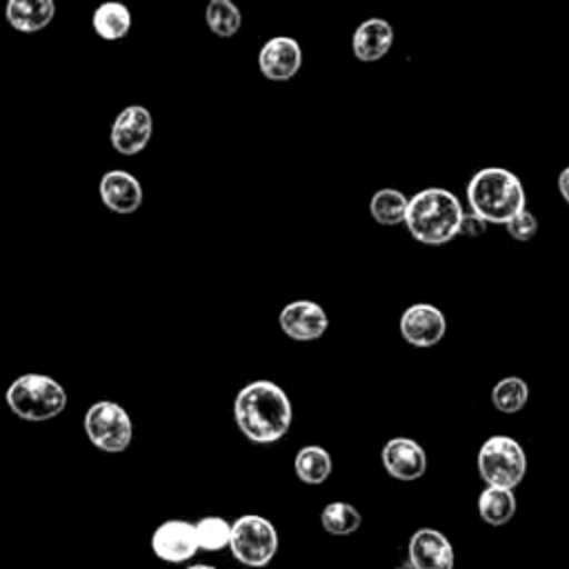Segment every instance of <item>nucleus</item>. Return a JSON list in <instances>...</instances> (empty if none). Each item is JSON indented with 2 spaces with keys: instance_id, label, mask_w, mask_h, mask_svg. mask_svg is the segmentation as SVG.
I'll use <instances>...</instances> for the list:
<instances>
[{
  "instance_id": "f257e3e1",
  "label": "nucleus",
  "mask_w": 569,
  "mask_h": 569,
  "mask_svg": "<svg viewBox=\"0 0 569 569\" xmlns=\"http://www.w3.org/2000/svg\"><path fill=\"white\" fill-rule=\"evenodd\" d=\"M233 418L247 440L269 445L287 436L293 420V407L284 389L276 382L251 380L236 393Z\"/></svg>"
},
{
  "instance_id": "f03ea898",
  "label": "nucleus",
  "mask_w": 569,
  "mask_h": 569,
  "mask_svg": "<svg viewBox=\"0 0 569 569\" xmlns=\"http://www.w3.org/2000/svg\"><path fill=\"white\" fill-rule=\"evenodd\" d=\"M462 213V204L451 191L427 187L409 198L405 224L413 240L436 247L447 244L458 236Z\"/></svg>"
},
{
  "instance_id": "7ed1b4c3",
  "label": "nucleus",
  "mask_w": 569,
  "mask_h": 569,
  "mask_svg": "<svg viewBox=\"0 0 569 569\" xmlns=\"http://www.w3.org/2000/svg\"><path fill=\"white\" fill-rule=\"evenodd\" d=\"M467 202L482 220L505 224L527 207V193L513 171L505 167H485L469 178Z\"/></svg>"
},
{
  "instance_id": "20e7f679",
  "label": "nucleus",
  "mask_w": 569,
  "mask_h": 569,
  "mask_svg": "<svg viewBox=\"0 0 569 569\" xmlns=\"http://www.w3.org/2000/svg\"><path fill=\"white\" fill-rule=\"evenodd\" d=\"M9 409L27 422H44L60 416L67 407V391L62 385L44 373L18 376L7 393Z\"/></svg>"
},
{
  "instance_id": "39448f33",
  "label": "nucleus",
  "mask_w": 569,
  "mask_h": 569,
  "mask_svg": "<svg viewBox=\"0 0 569 569\" xmlns=\"http://www.w3.org/2000/svg\"><path fill=\"white\" fill-rule=\"evenodd\" d=\"M478 471L485 485L513 489L527 473V453L511 436H491L478 449Z\"/></svg>"
},
{
  "instance_id": "423d86ee",
  "label": "nucleus",
  "mask_w": 569,
  "mask_h": 569,
  "mask_svg": "<svg viewBox=\"0 0 569 569\" xmlns=\"http://www.w3.org/2000/svg\"><path fill=\"white\" fill-rule=\"evenodd\" d=\"M278 531L271 520L258 513H247L231 522L229 549L244 567H267L278 553Z\"/></svg>"
},
{
  "instance_id": "0eeeda50",
  "label": "nucleus",
  "mask_w": 569,
  "mask_h": 569,
  "mask_svg": "<svg viewBox=\"0 0 569 569\" xmlns=\"http://www.w3.org/2000/svg\"><path fill=\"white\" fill-rule=\"evenodd\" d=\"M84 433L104 453H120L131 445L133 425L127 409L113 400H98L84 413Z\"/></svg>"
},
{
  "instance_id": "6e6552de",
  "label": "nucleus",
  "mask_w": 569,
  "mask_h": 569,
  "mask_svg": "<svg viewBox=\"0 0 569 569\" xmlns=\"http://www.w3.org/2000/svg\"><path fill=\"white\" fill-rule=\"evenodd\" d=\"M447 331L445 313L429 302L409 305L400 316V336L418 349L436 347Z\"/></svg>"
},
{
  "instance_id": "1a4fd4ad",
  "label": "nucleus",
  "mask_w": 569,
  "mask_h": 569,
  "mask_svg": "<svg viewBox=\"0 0 569 569\" xmlns=\"http://www.w3.org/2000/svg\"><path fill=\"white\" fill-rule=\"evenodd\" d=\"M153 133V118L147 107L142 104H129L124 107L113 124H111V147L122 156H136L140 153Z\"/></svg>"
},
{
  "instance_id": "9d476101",
  "label": "nucleus",
  "mask_w": 569,
  "mask_h": 569,
  "mask_svg": "<svg viewBox=\"0 0 569 569\" xmlns=\"http://www.w3.org/2000/svg\"><path fill=\"white\" fill-rule=\"evenodd\" d=\"M151 549L160 560L169 565H180L191 560L198 551L196 525L178 518L164 520L160 527H156L151 536Z\"/></svg>"
},
{
  "instance_id": "9b49d317",
  "label": "nucleus",
  "mask_w": 569,
  "mask_h": 569,
  "mask_svg": "<svg viewBox=\"0 0 569 569\" xmlns=\"http://www.w3.org/2000/svg\"><path fill=\"white\" fill-rule=\"evenodd\" d=\"M302 67L300 42L291 36H273L258 51V69L267 80L284 82Z\"/></svg>"
},
{
  "instance_id": "f8f14e48",
  "label": "nucleus",
  "mask_w": 569,
  "mask_h": 569,
  "mask_svg": "<svg viewBox=\"0 0 569 569\" xmlns=\"http://www.w3.org/2000/svg\"><path fill=\"white\" fill-rule=\"evenodd\" d=\"M280 329L300 342L318 340L329 329L327 311L313 300H293L282 307L278 316Z\"/></svg>"
},
{
  "instance_id": "ddd939ff",
  "label": "nucleus",
  "mask_w": 569,
  "mask_h": 569,
  "mask_svg": "<svg viewBox=\"0 0 569 569\" xmlns=\"http://www.w3.org/2000/svg\"><path fill=\"white\" fill-rule=\"evenodd\" d=\"M385 471L396 480H418L427 471V453L413 438L396 436L385 442L380 451Z\"/></svg>"
},
{
  "instance_id": "4468645a",
  "label": "nucleus",
  "mask_w": 569,
  "mask_h": 569,
  "mask_svg": "<svg viewBox=\"0 0 569 569\" xmlns=\"http://www.w3.org/2000/svg\"><path fill=\"white\" fill-rule=\"evenodd\" d=\"M407 553L411 569H453L456 562L449 538L431 527H422L411 533Z\"/></svg>"
},
{
  "instance_id": "2eb2a0df",
  "label": "nucleus",
  "mask_w": 569,
  "mask_h": 569,
  "mask_svg": "<svg viewBox=\"0 0 569 569\" xmlns=\"http://www.w3.org/2000/svg\"><path fill=\"white\" fill-rule=\"evenodd\" d=\"M100 200L113 213H133L142 204V184L129 171L113 169L100 178Z\"/></svg>"
},
{
  "instance_id": "dca6fc26",
  "label": "nucleus",
  "mask_w": 569,
  "mask_h": 569,
  "mask_svg": "<svg viewBox=\"0 0 569 569\" xmlns=\"http://www.w3.org/2000/svg\"><path fill=\"white\" fill-rule=\"evenodd\" d=\"M393 44V27L382 18H367L351 38V51L360 62H376L389 53Z\"/></svg>"
},
{
  "instance_id": "f3484780",
  "label": "nucleus",
  "mask_w": 569,
  "mask_h": 569,
  "mask_svg": "<svg viewBox=\"0 0 569 569\" xmlns=\"http://www.w3.org/2000/svg\"><path fill=\"white\" fill-rule=\"evenodd\" d=\"M56 16L53 0H7L4 18L7 22L22 33H36L51 24Z\"/></svg>"
},
{
  "instance_id": "a211bd4d",
  "label": "nucleus",
  "mask_w": 569,
  "mask_h": 569,
  "mask_svg": "<svg viewBox=\"0 0 569 569\" xmlns=\"http://www.w3.org/2000/svg\"><path fill=\"white\" fill-rule=\"evenodd\" d=\"M91 24L98 38L107 42L122 40L131 29V11L118 0H107L93 9Z\"/></svg>"
},
{
  "instance_id": "6ab92c4d",
  "label": "nucleus",
  "mask_w": 569,
  "mask_h": 569,
  "mask_svg": "<svg viewBox=\"0 0 569 569\" xmlns=\"http://www.w3.org/2000/svg\"><path fill=\"white\" fill-rule=\"evenodd\" d=\"M478 513L489 527L507 525L516 513V496L505 487H489L478 496Z\"/></svg>"
},
{
  "instance_id": "aec40b11",
  "label": "nucleus",
  "mask_w": 569,
  "mask_h": 569,
  "mask_svg": "<svg viewBox=\"0 0 569 569\" xmlns=\"http://www.w3.org/2000/svg\"><path fill=\"white\" fill-rule=\"evenodd\" d=\"M293 469L296 476L307 482V485H322L333 469L331 456L325 447L320 445H305L298 449L296 458H293Z\"/></svg>"
},
{
  "instance_id": "412c9836",
  "label": "nucleus",
  "mask_w": 569,
  "mask_h": 569,
  "mask_svg": "<svg viewBox=\"0 0 569 569\" xmlns=\"http://www.w3.org/2000/svg\"><path fill=\"white\" fill-rule=\"evenodd\" d=\"M407 202H409V198H407L402 191L391 189V187H385V189H378V191L371 196L369 211H371V218H373L378 224L396 227V224L405 222Z\"/></svg>"
},
{
  "instance_id": "4be33fe9",
  "label": "nucleus",
  "mask_w": 569,
  "mask_h": 569,
  "mask_svg": "<svg viewBox=\"0 0 569 569\" xmlns=\"http://www.w3.org/2000/svg\"><path fill=\"white\" fill-rule=\"evenodd\" d=\"M360 522H362L360 511L351 502H345V500L329 502L320 511V525L331 536H349L360 529Z\"/></svg>"
},
{
  "instance_id": "5701e85b",
  "label": "nucleus",
  "mask_w": 569,
  "mask_h": 569,
  "mask_svg": "<svg viewBox=\"0 0 569 569\" xmlns=\"http://www.w3.org/2000/svg\"><path fill=\"white\" fill-rule=\"evenodd\" d=\"M204 20L211 33L218 38H233L242 27V13L231 0H209Z\"/></svg>"
},
{
  "instance_id": "b1692460",
  "label": "nucleus",
  "mask_w": 569,
  "mask_h": 569,
  "mask_svg": "<svg viewBox=\"0 0 569 569\" xmlns=\"http://www.w3.org/2000/svg\"><path fill=\"white\" fill-rule=\"evenodd\" d=\"M529 400V385L520 376L500 378L491 389V402L502 413H518Z\"/></svg>"
},
{
  "instance_id": "393cba45",
  "label": "nucleus",
  "mask_w": 569,
  "mask_h": 569,
  "mask_svg": "<svg viewBox=\"0 0 569 569\" xmlns=\"http://www.w3.org/2000/svg\"><path fill=\"white\" fill-rule=\"evenodd\" d=\"M196 538H198V549L220 551L229 547L231 522H227L220 516H204L196 522Z\"/></svg>"
},
{
  "instance_id": "a878e982",
  "label": "nucleus",
  "mask_w": 569,
  "mask_h": 569,
  "mask_svg": "<svg viewBox=\"0 0 569 569\" xmlns=\"http://www.w3.org/2000/svg\"><path fill=\"white\" fill-rule=\"evenodd\" d=\"M505 227H507V233L518 242H527L538 233V220L527 207L522 211H518L513 218H509L505 222Z\"/></svg>"
},
{
  "instance_id": "bb28decb",
  "label": "nucleus",
  "mask_w": 569,
  "mask_h": 569,
  "mask_svg": "<svg viewBox=\"0 0 569 569\" xmlns=\"http://www.w3.org/2000/svg\"><path fill=\"white\" fill-rule=\"evenodd\" d=\"M487 220H482L478 213L469 211V213H462L460 218V227H458V233L460 236H469V238H478L487 231Z\"/></svg>"
},
{
  "instance_id": "cd10ccee",
  "label": "nucleus",
  "mask_w": 569,
  "mask_h": 569,
  "mask_svg": "<svg viewBox=\"0 0 569 569\" xmlns=\"http://www.w3.org/2000/svg\"><path fill=\"white\" fill-rule=\"evenodd\" d=\"M558 191H560V196L565 198V202L569 204V164L560 171V176H558Z\"/></svg>"
},
{
  "instance_id": "c85d7f7f",
  "label": "nucleus",
  "mask_w": 569,
  "mask_h": 569,
  "mask_svg": "<svg viewBox=\"0 0 569 569\" xmlns=\"http://www.w3.org/2000/svg\"><path fill=\"white\" fill-rule=\"evenodd\" d=\"M187 569H216V567H211V565H191Z\"/></svg>"
}]
</instances>
